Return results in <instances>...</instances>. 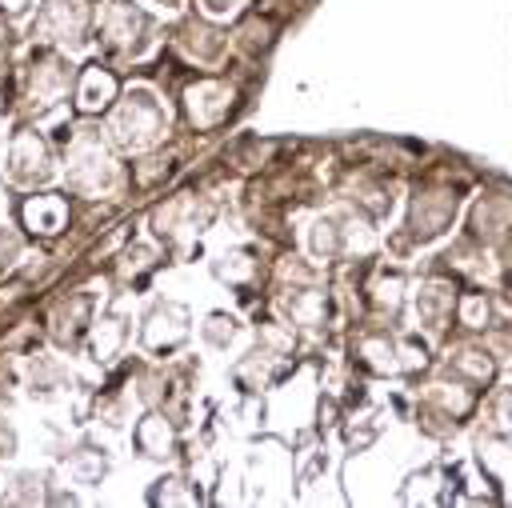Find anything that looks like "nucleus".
I'll return each instance as SVG.
<instances>
[{
    "mask_svg": "<svg viewBox=\"0 0 512 508\" xmlns=\"http://www.w3.org/2000/svg\"><path fill=\"white\" fill-rule=\"evenodd\" d=\"M72 84V64H64L52 52H32L20 64V96H24V112H44L48 104H56Z\"/></svg>",
    "mask_w": 512,
    "mask_h": 508,
    "instance_id": "obj_1",
    "label": "nucleus"
},
{
    "mask_svg": "<svg viewBox=\"0 0 512 508\" xmlns=\"http://www.w3.org/2000/svg\"><path fill=\"white\" fill-rule=\"evenodd\" d=\"M84 24H88V8L84 0H44L40 12L28 24V40H44V44H68L76 48L84 40Z\"/></svg>",
    "mask_w": 512,
    "mask_h": 508,
    "instance_id": "obj_2",
    "label": "nucleus"
},
{
    "mask_svg": "<svg viewBox=\"0 0 512 508\" xmlns=\"http://www.w3.org/2000/svg\"><path fill=\"white\" fill-rule=\"evenodd\" d=\"M52 176V152L36 128H20L8 144V180L20 188H36Z\"/></svg>",
    "mask_w": 512,
    "mask_h": 508,
    "instance_id": "obj_3",
    "label": "nucleus"
},
{
    "mask_svg": "<svg viewBox=\"0 0 512 508\" xmlns=\"http://www.w3.org/2000/svg\"><path fill=\"white\" fill-rule=\"evenodd\" d=\"M20 220L28 232H40V236H52L60 224H64V200L60 196H28L20 204Z\"/></svg>",
    "mask_w": 512,
    "mask_h": 508,
    "instance_id": "obj_4",
    "label": "nucleus"
},
{
    "mask_svg": "<svg viewBox=\"0 0 512 508\" xmlns=\"http://www.w3.org/2000/svg\"><path fill=\"white\" fill-rule=\"evenodd\" d=\"M84 316H88V296H68V300L52 312V328H48L52 340L64 344V348L76 344V336H80V328H84V324H80Z\"/></svg>",
    "mask_w": 512,
    "mask_h": 508,
    "instance_id": "obj_5",
    "label": "nucleus"
},
{
    "mask_svg": "<svg viewBox=\"0 0 512 508\" xmlns=\"http://www.w3.org/2000/svg\"><path fill=\"white\" fill-rule=\"evenodd\" d=\"M112 76L108 72H100V64H92L88 72H84V80H80V88H76V104L84 108V112H96V108H104L108 104V96H112Z\"/></svg>",
    "mask_w": 512,
    "mask_h": 508,
    "instance_id": "obj_6",
    "label": "nucleus"
},
{
    "mask_svg": "<svg viewBox=\"0 0 512 508\" xmlns=\"http://www.w3.org/2000/svg\"><path fill=\"white\" fill-rule=\"evenodd\" d=\"M60 380H64V368L52 356H32V364H28V392L32 396H52L60 388Z\"/></svg>",
    "mask_w": 512,
    "mask_h": 508,
    "instance_id": "obj_7",
    "label": "nucleus"
},
{
    "mask_svg": "<svg viewBox=\"0 0 512 508\" xmlns=\"http://www.w3.org/2000/svg\"><path fill=\"white\" fill-rule=\"evenodd\" d=\"M40 496H44V480L36 472H16L8 480V492H4L8 504H36Z\"/></svg>",
    "mask_w": 512,
    "mask_h": 508,
    "instance_id": "obj_8",
    "label": "nucleus"
},
{
    "mask_svg": "<svg viewBox=\"0 0 512 508\" xmlns=\"http://www.w3.org/2000/svg\"><path fill=\"white\" fill-rule=\"evenodd\" d=\"M116 320H104V328L96 332V340H92V352H96V360H108V352H112V344H116V336H120V328H112Z\"/></svg>",
    "mask_w": 512,
    "mask_h": 508,
    "instance_id": "obj_9",
    "label": "nucleus"
},
{
    "mask_svg": "<svg viewBox=\"0 0 512 508\" xmlns=\"http://www.w3.org/2000/svg\"><path fill=\"white\" fill-rule=\"evenodd\" d=\"M20 256V236L12 228H0V268H12Z\"/></svg>",
    "mask_w": 512,
    "mask_h": 508,
    "instance_id": "obj_10",
    "label": "nucleus"
},
{
    "mask_svg": "<svg viewBox=\"0 0 512 508\" xmlns=\"http://www.w3.org/2000/svg\"><path fill=\"white\" fill-rule=\"evenodd\" d=\"M68 468H72V476H76V480H84V484H88V480H96V472H104V464L96 468V460H92V456H84V448L72 456V464H68Z\"/></svg>",
    "mask_w": 512,
    "mask_h": 508,
    "instance_id": "obj_11",
    "label": "nucleus"
},
{
    "mask_svg": "<svg viewBox=\"0 0 512 508\" xmlns=\"http://www.w3.org/2000/svg\"><path fill=\"white\" fill-rule=\"evenodd\" d=\"M12 452H16V432L8 420H0V460H8Z\"/></svg>",
    "mask_w": 512,
    "mask_h": 508,
    "instance_id": "obj_12",
    "label": "nucleus"
},
{
    "mask_svg": "<svg viewBox=\"0 0 512 508\" xmlns=\"http://www.w3.org/2000/svg\"><path fill=\"white\" fill-rule=\"evenodd\" d=\"M28 4H32V0H0V16H4V20H16V16L28 12Z\"/></svg>",
    "mask_w": 512,
    "mask_h": 508,
    "instance_id": "obj_13",
    "label": "nucleus"
},
{
    "mask_svg": "<svg viewBox=\"0 0 512 508\" xmlns=\"http://www.w3.org/2000/svg\"><path fill=\"white\" fill-rule=\"evenodd\" d=\"M8 56H12V32L0 24V68H8Z\"/></svg>",
    "mask_w": 512,
    "mask_h": 508,
    "instance_id": "obj_14",
    "label": "nucleus"
},
{
    "mask_svg": "<svg viewBox=\"0 0 512 508\" xmlns=\"http://www.w3.org/2000/svg\"><path fill=\"white\" fill-rule=\"evenodd\" d=\"M8 380H12V368H8V360H4V356H0V392H4V388H8Z\"/></svg>",
    "mask_w": 512,
    "mask_h": 508,
    "instance_id": "obj_15",
    "label": "nucleus"
}]
</instances>
